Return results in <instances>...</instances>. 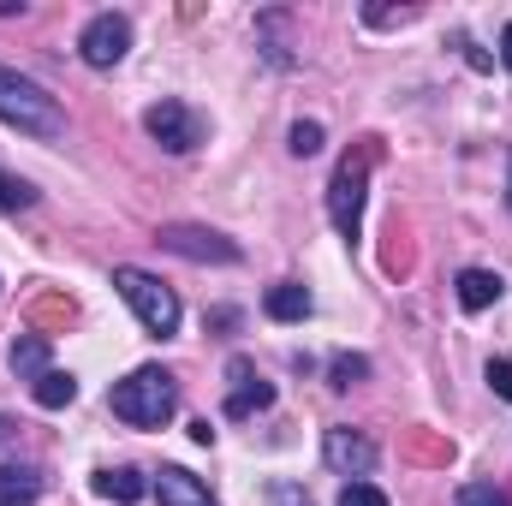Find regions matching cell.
<instances>
[{
    "label": "cell",
    "instance_id": "obj_1",
    "mask_svg": "<svg viewBox=\"0 0 512 506\" xmlns=\"http://www.w3.org/2000/svg\"><path fill=\"white\" fill-rule=\"evenodd\" d=\"M108 405H114V417L131 423V429H161V423H173V411H179V381L167 376L161 364H143V370H131L126 381H114Z\"/></svg>",
    "mask_w": 512,
    "mask_h": 506
},
{
    "label": "cell",
    "instance_id": "obj_2",
    "mask_svg": "<svg viewBox=\"0 0 512 506\" xmlns=\"http://www.w3.org/2000/svg\"><path fill=\"white\" fill-rule=\"evenodd\" d=\"M0 120L18 126V131H30V137H60V131H66V108H60L36 78L0 66Z\"/></svg>",
    "mask_w": 512,
    "mask_h": 506
},
{
    "label": "cell",
    "instance_id": "obj_3",
    "mask_svg": "<svg viewBox=\"0 0 512 506\" xmlns=\"http://www.w3.org/2000/svg\"><path fill=\"white\" fill-rule=\"evenodd\" d=\"M114 286H120V298L131 304V316L143 322V334H155V340L179 334V298H173V286H161L143 268H114Z\"/></svg>",
    "mask_w": 512,
    "mask_h": 506
},
{
    "label": "cell",
    "instance_id": "obj_4",
    "mask_svg": "<svg viewBox=\"0 0 512 506\" xmlns=\"http://www.w3.org/2000/svg\"><path fill=\"white\" fill-rule=\"evenodd\" d=\"M364 185H370V149H358V155H346V161L334 167L328 221H334L340 239H358V227H364Z\"/></svg>",
    "mask_w": 512,
    "mask_h": 506
},
{
    "label": "cell",
    "instance_id": "obj_5",
    "mask_svg": "<svg viewBox=\"0 0 512 506\" xmlns=\"http://www.w3.org/2000/svg\"><path fill=\"white\" fill-rule=\"evenodd\" d=\"M78 54H84V66H96V72L120 66L131 54V18L126 12H96V18L84 24V36H78Z\"/></svg>",
    "mask_w": 512,
    "mask_h": 506
},
{
    "label": "cell",
    "instance_id": "obj_6",
    "mask_svg": "<svg viewBox=\"0 0 512 506\" xmlns=\"http://www.w3.org/2000/svg\"><path fill=\"white\" fill-rule=\"evenodd\" d=\"M155 245L173 256H185V262H239V245L227 239V233H215V227H185V221H167L161 233H155Z\"/></svg>",
    "mask_w": 512,
    "mask_h": 506
},
{
    "label": "cell",
    "instance_id": "obj_7",
    "mask_svg": "<svg viewBox=\"0 0 512 506\" xmlns=\"http://www.w3.org/2000/svg\"><path fill=\"white\" fill-rule=\"evenodd\" d=\"M143 126H149V137H155L167 155H191V149L203 143V120H197L185 102H173V96H167V102H155V108L143 114Z\"/></svg>",
    "mask_w": 512,
    "mask_h": 506
},
{
    "label": "cell",
    "instance_id": "obj_8",
    "mask_svg": "<svg viewBox=\"0 0 512 506\" xmlns=\"http://www.w3.org/2000/svg\"><path fill=\"white\" fill-rule=\"evenodd\" d=\"M322 459H328V471H340V477H370L376 471V441L370 435H358V429H328L322 435Z\"/></svg>",
    "mask_w": 512,
    "mask_h": 506
},
{
    "label": "cell",
    "instance_id": "obj_9",
    "mask_svg": "<svg viewBox=\"0 0 512 506\" xmlns=\"http://www.w3.org/2000/svg\"><path fill=\"white\" fill-rule=\"evenodd\" d=\"M227 376H233V393H227V405H221V411H227L233 423H239V417H256V411H268V405H274V381L256 376L251 358H233V364H227Z\"/></svg>",
    "mask_w": 512,
    "mask_h": 506
},
{
    "label": "cell",
    "instance_id": "obj_10",
    "mask_svg": "<svg viewBox=\"0 0 512 506\" xmlns=\"http://www.w3.org/2000/svg\"><path fill=\"white\" fill-rule=\"evenodd\" d=\"M149 489H155V501H161V506H215L209 483H203V477H191L185 465H161Z\"/></svg>",
    "mask_w": 512,
    "mask_h": 506
},
{
    "label": "cell",
    "instance_id": "obj_11",
    "mask_svg": "<svg viewBox=\"0 0 512 506\" xmlns=\"http://www.w3.org/2000/svg\"><path fill=\"white\" fill-rule=\"evenodd\" d=\"M459 304L465 310H489V304H501V292H507V280L495 274V268H459Z\"/></svg>",
    "mask_w": 512,
    "mask_h": 506
},
{
    "label": "cell",
    "instance_id": "obj_12",
    "mask_svg": "<svg viewBox=\"0 0 512 506\" xmlns=\"http://www.w3.org/2000/svg\"><path fill=\"white\" fill-rule=\"evenodd\" d=\"M262 310H268L274 322H304V316L316 310V298H310V286L280 280V286H268V292H262Z\"/></svg>",
    "mask_w": 512,
    "mask_h": 506
},
{
    "label": "cell",
    "instance_id": "obj_13",
    "mask_svg": "<svg viewBox=\"0 0 512 506\" xmlns=\"http://www.w3.org/2000/svg\"><path fill=\"white\" fill-rule=\"evenodd\" d=\"M42 471L36 465H0V506H36Z\"/></svg>",
    "mask_w": 512,
    "mask_h": 506
},
{
    "label": "cell",
    "instance_id": "obj_14",
    "mask_svg": "<svg viewBox=\"0 0 512 506\" xmlns=\"http://www.w3.org/2000/svg\"><path fill=\"white\" fill-rule=\"evenodd\" d=\"M96 495H102V501L131 506V501H143V495H149V477H143V471H131V465H120V471H102V477H96Z\"/></svg>",
    "mask_w": 512,
    "mask_h": 506
},
{
    "label": "cell",
    "instance_id": "obj_15",
    "mask_svg": "<svg viewBox=\"0 0 512 506\" xmlns=\"http://www.w3.org/2000/svg\"><path fill=\"white\" fill-rule=\"evenodd\" d=\"M12 376L18 381L48 376V334H18L12 340Z\"/></svg>",
    "mask_w": 512,
    "mask_h": 506
},
{
    "label": "cell",
    "instance_id": "obj_16",
    "mask_svg": "<svg viewBox=\"0 0 512 506\" xmlns=\"http://www.w3.org/2000/svg\"><path fill=\"white\" fill-rule=\"evenodd\" d=\"M30 393H36V405H42V411H60V405H72V399H78V376H72V370H48V376L30 381Z\"/></svg>",
    "mask_w": 512,
    "mask_h": 506
},
{
    "label": "cell",
    "instance_id": "obj_17",
    "mask_svg": "<svg viewBox=\"0 0 512 506\" xmlns=\"http://www.w3.org/2000/svg\"><path fill=\"white\" fill-rule=\"evenodd\" d=\"M328 376H334V387L346 393V387H358V381L370 376V358H358V352H340V358L328 364Z\"/></svg>",
    "mask_w": 512,
    "mask_h": 506
},
{
    "label": "cell",
    "instance_id": "obj_18",
    "mask_svg": "<svg viewBox=\"0 0 512 506\" xmlns=\"http://www.w3.org/2000/svg\"><path fill=\"white\" fill-rule=\"evenodd\" d=\"M30 203H36V185H24V179L0 173V215H18V209H30Z\"/></svg>",
    "mask_w": 512,
    "mask_h": 506
},
{
    "label": "cell",
    "instance_id": "obj_19",
    "mask_svg": "<svg viewBox=\"0 0 512 506\" xmlns=\"http://www.w3.org/2000/svg\"><path fill=\"white\" fill-rule=\"evenodd\" d=\"M453 506H512V501H507V489H495V483H465L453 495Z\"/></svg>",
    "mask_w": 512,
    "mask_h": 506
},
{
    "label": "cell",
    "instance_id": "obj_20",
    "mask_svg": "<svg viewBox=\"0 0 512 506\" xmlns=\"http://www.w3.org/2000/svg\"><path fill=\"white\" fill-rule=\"evenodd\" d=\"M340 506H387V495L376 483H346V489H340Z\"/></svg>",
    "mask_w": 512,
    "mask_h": 506
},
{
    "label": "cell",
    "instance_id": "obj_21",
    "mask_svg": "<svg viewBox=\"0 0 512 506\" xmlns=\"http://www.w3.org/2000/svg\"><path fill=\"white\" fill-rule=\"evenodd\" d=\"M316 149H322V126L316 120H298L292 126V155H316Z\"/></svg>",
    "mask_w": 512,
    "mask_h": 506
},
{
    "label": "cell",
    "instance_id": "obj_22",
    "mask_svg": "<svg viewBox=\"0 0 512 506\" xmlns=\"http://www.w3.org/2000/svg\"><path fill=\"white\" fill-rule=\"evenodd\" d=\"M489 387L512 405V358H489Z\"/></svg>",
    "mask_w": 512,
    "mask_h": 506
},
{
    "label": "cell",
    "instance_id": "obj_23",
    "mask_svg": "<svg viewBox=\"0 0 512 506\" xmlns=\"http://www.w3.org/2000/svg\"><path fill=\"white\" fill-rule=\"evenodd\" d=\"M268 506H310V495L298 483H268Z\"/></svg>",
    "mask_w": 512,
    "mask_h": 506
},
{
    "label": "cell",
    "instance_id": "obj_24",
    "mask_svg": "<svg viewBox=\"0 0 512 506\" xmlns=\"http://www.w3.org/2000/svg\"><path fill=\"white\" fill-rule=\"evenodd\" d=\"M459 48H465V60H471V66H477V72H489V66H495V60H489V54H483V48H477V42H471V36H459Z\"/></svg>",
    "mask_w": 512,
    "mask_h": 506
},
{
    "label": "cell",
    "instance_id": "obj_25",
    "mask_svg": "<svg viewBox=\"0 0 512 506\" xmlns=\"http://www.w3.org/2000/svg\"><path fill=\"white\" fill-rule=\"evenodd\" d=\"M501 66H507V72H512V24H507V30H501Z\"/></svg>",
    "mask_w": 512,
    "mask_h": 506
},
{
    "label": "cell",
    "instance_id": "obj_26",
    "mask_svg": "<svg viewBox=\"0 0 512 506\" xmlns=\"http://www.w3.org/2000/svg\"><path fill=\"white\" fill-rule=\"evenodd\" d=\"M507 209H512V155H507Z\"/></svg>",
    "mask_w": 512,
    "mask_h": 506
},
{
    "label": "cell",
    "instance_id": "obj_27",
    "mask_svg": "<svg viewBox=\"0 0 512 506\" xmlns=\"http://www.w3.org/2000/svg\"><path fill=\"white\" fill-rule=\"evenodd\" d=\"M6 435H12V417H0V441H6Z\"/></svg>",
    "mask_w": 512,
    "mask_h": 506
}]
</instances>
